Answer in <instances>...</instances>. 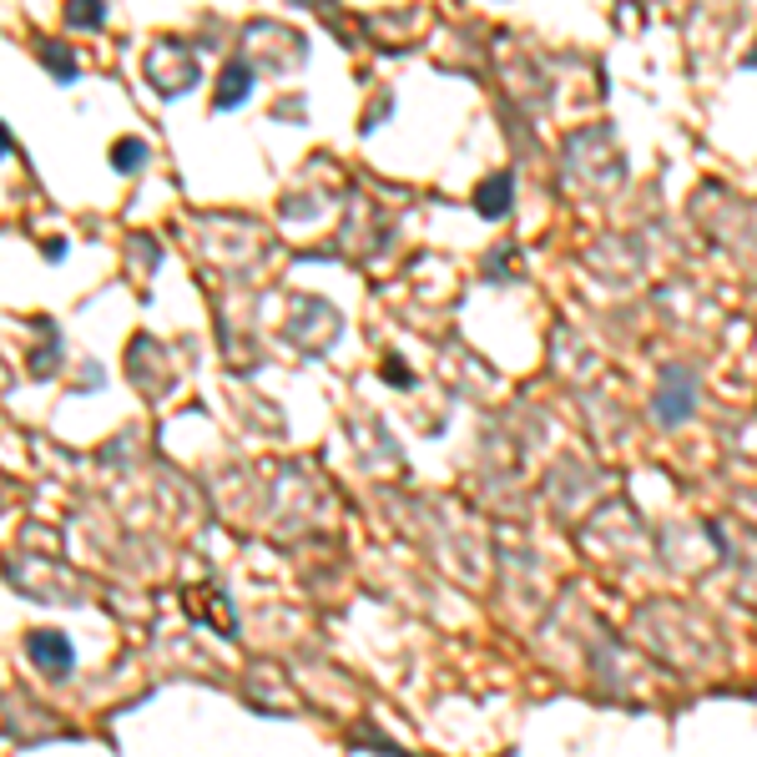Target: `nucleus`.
Returning a JSON list of instances; mask_svg holds the SVG:
<instances>
[{"mask_svg":"<svg viewBox=\"0 0 757 757\" xmlns=\"http://www.w3.org/2000/svg\"><path fill=\"white\" fill-rule=\"evenodd\" d=\"M26 652H31V662H41V671H51V677L71 671V642H66L61 631H31Z\"/></svg>","mask_w":757,"mask_h":757,"instance_id":"f257e3e1","label":"nucleus"},{"mask_svg":"<svg viewBox=\"0 0 757 757\" xmlns=\"http://www.w3.org/2000/svg\"><path fill=\"white\" fill-rule=\"evenodd\" d=\"M480 212H485V218H500L505 212V203H510V177H490L485 187H480Z\"/></svg>","mask_w":757,"mask_h":757,"instance_id":"f03ea898","label":"nucleus"},{"mask_svg":"<svg viewBox=\"0 0 757 757\" xmlns=\"http://www.w3.org/2000/svg\"><path fill=\"white\" fill-rule=\"evenodd\" d=\"M248 96V71L243 66H228V77H222V91H218V106H232Z\"/></svg>","mask_w":757,"mask_h":757,"instance_id":"7ed1b4c3","label":"nucleus"},{"mask_svg":"<svg viewBox=\"0 0 757 757\" xmlns=\"http://www.w3.org/2000/svg\"><path fill=\"white\" fill-rule=\"evenodd\" d=\"M141 162V141H116V167L131 172Z\"/></svg>","mask_w":757,"mask_h":757,"instance_id":"20e7f679","label":"nucleus"},{"mask_svg":"<svg viewBox=\"0 0 757 757\" xmlns=\"http://www.w3.org/2000/svg\"><path fill=\"white\" fill-rule=\"evenodd\" d=\"M71 15H77V21H86V26H96L102 5H96V0H71Z\"/></svg>","mask_w":757,"mask_h":757,"instance_id":"39448f33","label":"nucleus"},{"mask_svg":"<svg viewBox=\"0 0 757 757\" xmlns=\"http://www.w3.org/2000/svg\"><path fill=\"white\" fill-rule=\"evenodd\" d=\"M11 152V137H5V127H0V157Z\"/></svg>","mask_w":757,"mask_h":757,"instance_id":"423d86ee","label":"nucleus"},{"mask_svg":"<svg viewBox=\"0 0 757 757\" xmlns=\"http://www.w3.org/2000/svg\"><path fill=\"white\" fill-rule=\"evenodd\" d=\"M752 66H757V51H752Z\"/></svg>","mask_w":757,"mask_h":757,"instance_id":"0eeeda50","label":"nucleus"}]
</instances>
